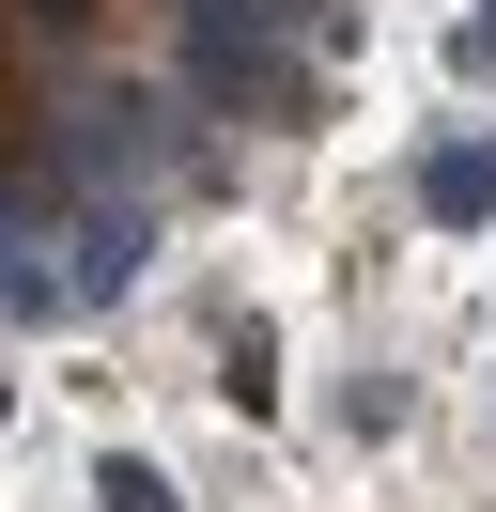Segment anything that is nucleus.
<instances>
[{"mask_svg": "<svg viewBox=\"0 0 496 512\" xmlns=\"http://www.w3.org/2000/svg\"><path fill=\"white\" fill-rule=\"evenodd\" d=\"M465 63H481V78H496V0H481V16H465Z\"/></svg>", "mask_w": 496, "mask_h": 512, "instance_id": "nucleus-3", "label": "nucleus"}, {"mask_svg": "<svg viewBox=\"0 0 496 512\" xmlns=\"http://www.w3.org/2000/svg\"><path fill=\"white\" fill-rule=\"evenodd\" d=\"M93 497H109V512H171V481H155V466H124V450H109V466H93Z\"/></svg>", "mask_w": 496, "mask_h": 512, "instance_id": "nucleus-2", "label": "nucleus"}, {"mask_svg": "<svg viewBox=\"0 0 496 512\" xmlns=\"http://www.w3.org/2000/svg\"><path fill=\"white\" fill-rule=\"evenodd\" d=\"M419 202H434V218H496V140H434V156H419Z\"/></svg>", "mask_w": 496, "mask_h": 512, "instance_id": "nucleus-1", "label": "nucleus"}]
</instances>
